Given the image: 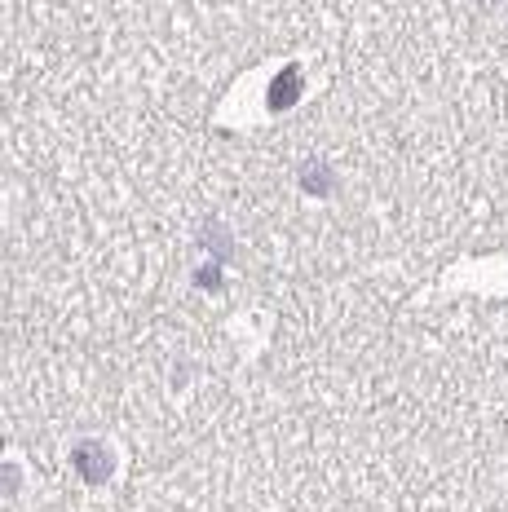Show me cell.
Here are the masks:
<instances>
[{
	"label": "cell",
	"mask_w": 508,
	"mask_h": 512,
	"mask_svg": "<svg viewBox=\"0 0 508 512\" xmlns=\"http://www.w3.org/2000/svg\"><path fill=\"white\" fill-rule=\"evenodd\" d=\"M71 464H76V473L89 486H98V482H107L111 477V451L102 442H80L76 451H71Z\"/></svg>",
	"instance_id": "1"
},
{
	"label": "cell",
	"mask_w": 508,
	"mask_h": 512,
	"mask_svg": "<svg viewBox=\"0 0 508 512\" xmlns=\"http://www.w3.org/2000/svg\"><path fill=\"white\" fill-rule=\"evenodd\" d=\"M301 98V71L288 67V71H279L270 84V111H288V106Z\"/></svg>",
	"instance_id": "2"
},
{
	"label": "cell",
	"mask_w": 508,
	"mask_h": 512,
	"mask_svg": "<svg viewBox=\"0 0 508 512\" xmlns=\"http://www.w3.org/2000/svg\"><path fill=\"white\" fill-rule=\"evenodd\" d=\"M301 186L310 190V195H332V173H327V168L319 164V159H314V164H301Z\"/></svg>",
	"instance_id": "3"
}]
</instances>
